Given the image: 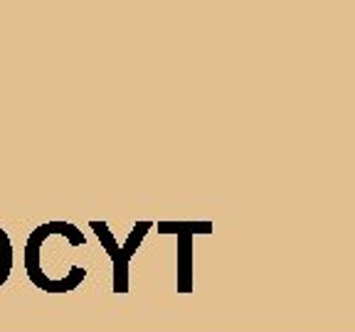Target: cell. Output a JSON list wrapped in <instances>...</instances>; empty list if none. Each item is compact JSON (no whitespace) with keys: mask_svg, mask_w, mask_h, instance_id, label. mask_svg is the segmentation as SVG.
Instances as JSON below:
<instances>
[{"mask_svg":"<svg viewBox=\"0 0 355 332\" xmlns=\"http://www.w3.org/2000/svg\"><path fill=\"white\" fill-rule=\"evenodd\" d=\"M178 290H193V234H178Z\"/></svg>","mask_w":355,"mask_h":332,"instance_id":"3957f363","label":"cell"},{"mask_svg":"<svg viewBox=\"0 0 355 332\" xmlns=\"http://www.w3.org/2000/svg\"><path fill=\"white\" fill-rule=\"evenodd\" d=\"M161 234H212V221H158Z\"/></svg>","mask_w":355,"mask_h":332,"instance_id":"277c9868","label":"cell"},{"mask_svg":"<svg viewBox=\"0 0 355 332\" xmlns=\"http://www.w3.org/2000/svg\"><path fill=\"white\" fill-rule=\"evenodd\" d=\"M87 246V237L69 221H47L33 229L25 243V271L44 293H69L87 278V268L74 264L72 249Z\"/></svg>","mask_w":355,"mask_h":332,"instance_id":"6da1fadb","label":"cell"},{"mask_svg":"<svg viewBox=\"0 0 355 332\" xmlns=\"http://www.w3.org/2000/svg\"><path fill=\"white\" fill-rule=\"evenodd\" d=\"M153 227H155L153 221H139V224H133V229L126 237V243L119 246L106 221H96V219L89 221V229L96 234V239L101 241L104 251L109 254L111 266H114V293H128V264H131V259L136 256V251H139L146 234Z\"/></svg>","mask_w":355,"mask_h":332,"instance_id":"7a4b0ae2","label":"cell"},{"mask_svg":"<svg viewBox=\"0 0 355 332\" xmlns=\"http://www.w3.org/2000/svg\"><path fill=\"white\" fill-rule=\"evenodd\" d=\"M12 243H10V237L3 227H0V288L6 286V281L10 278V271H12Z\"/></svg>","mask_w":355,"mask_h":332,"instance_id":"5b68a950","label":"cell"}]
</instances>
